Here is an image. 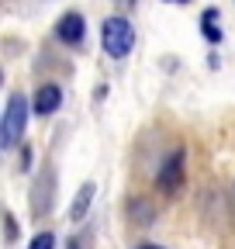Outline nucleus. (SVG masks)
Masks as SVG:
<instances>
[{
    "instance_id": "nucleus-2",
    "label": "nucleus",
    "mask_w": 235,
    "mask_h": 249,
    "mask_svg": "<svg viewBox=\"0 0 235 249\" xmlns=\"http://www.w3.org/2000/svg\"><path fill=\"white\" fill-rule=\"evenodd\" d=\"M24 124H28V101L24 93H11L4 121H0V145H14L24 135Z\"/></svg>"
},
{
    "instance_id": "nucleus-16",
    "label": "nucleus",
    "mask_w": 235,
    "mask_h": 249,
    "mask_svg": "<svg viewBox=\"0 0 235 249\" xmlns=\"http://www.w3.org/2000/svg\"><path fill=\"white\" fill-rule=\"evenodd\" d=\"M0 80H4V73H0Z\"/></svg>"
},
{
    "instance_id": "nucleus-8",
    "label": "nucleus",
    "mask_w": 235,
    "mask_h": 249,
    "mask_svg": "<svg viewBox=\"0 0 235 249\" xmlns=\"http://www.w3.org/2000/svg\"><path fill=\"white\" fill-rule=\"evenodd\" d=\"M201 28H204V38L208 42H221V28H218V11L208 7L201 14Z\"/></svg>"
},
{
    "instance_id": "nucleus-9",
    "label": "nucleus",
    "mask_w": 235,
    "mask_h": 249,
    "mask_svg": "<svg viewBox=\"0 0 235 249\" xmlns=\"http://www.w3.org/2000/svg\"><path fill=\"white\" fill-rule=\"evenodd\" d=\"M128 211H132V218H135L138 225H152V218H156L152 204H149V201H142V197H135V201L128 204Z\"/></svg>"
},
{
    "instance_id": "nucleus-13",
    "label": "nucleus",
    "mask_w": 235,
    "mask_h": 249,
    "mask_svg": "<svg viewBox=\"0 0 235 249\" xmlns=\"http://www.w3.org/2000/svg\"><path fill=\"white\" fill-rule=\"evenodd\" d=\"M66 249H83V246H80V239H69V242H66Z\"/></svg>"
},
{
    "instance_id": "nucleus-10",
    "label": "nucleus",
    "mask_w": 235,
    "mask_h": 249,
    "mask_svg": "<svg viewBox=\"0 0 235 249\" xmlns=\"http://www.w3.org/2000/svg\"><path fill=\"white\" fill-rule=\"evenodd\" d=\"M28 249H55V235L52 232H38L32 242H28Z\"/></svg>"
},
{
    "instance_id": "nucleus-1",
    "label": "nucleus",
    "mask_w": 235,
    "mask_h": 249,
    "mask_svg": "<svg viewBox=\"0 0 235 249\" xmlns=\"http://www.w3.org/2000/svg\"><path fill=\"white\" fill-rule=\"evenodd\" d=\"M101 42H104V52H107L111 59H125V55L132 52V45H135V28H132V21L121 18V14L107 18V21L101 24Z\"/></svg>"
},
{
    "instance_id": "nucleus-6",
    "label": "nucleus",
    "mask_w": 235,
    "mask_h": 249,
    "mask_svg": "<svg viewBox=\"0 0 235 249\" xmlns=\"http://www.w3.org/2000/svg\"><path fill=\"white\" fill-rule=\"evenodd\" d=\"M59 104H63V87L59 83H42L38 87V93H35V114H52V111H59Z\"/></svg>"
},
{
    "instance_id": "nucleus-3",
    "label": "nucleus",
    "mask_w": 235,
    "mask_h": 249,
    "mask_svg": "<svg viewBox=\"0 0 235 249\" xmlns=\"http://www.w3.org/2000/svg\"><path fill=\"white\" fill-rule=\"evenodd\" d=\"M184 163H187V152H184V149H173L169 160H163V166H159V173H156V187H159L163 194L173 197V194L184 187V173H187Z\"/></svg>"
},
{
    "instance_id": "nucleus-4",
    "label": "nucleus",
    "mask_w": 235,
    "mask_h": 249,
    "mask_svg": "<svg viewBox=\"0 0 235 249\" xmlns=\"http://www.w3.org/2000/svg\"><path fill=\"white\" fill-rule=\"evenodd\" d=\"M52 204H55V170L45 166L38 173L35 187H32V211H35V218H45L52 211Z\"/></svg>"
},
{
    "instance_id": "nucleus-12",
    "label": "nucleus",
    "mask_w": 235,
    "mask_h": 249,
    "mask_svg": "<svg viewBox=\"0 0 235 249\" xmlns=\"http://www.w3.org/2000/svg\"><path fill=\"white\" fill-rule=\"evenodd\" d=\"M118 7H121V11H128V7H135V0H118Z\"/></svg>"
},
{
    "instance_id": "nucleus-14",
    "label": "nucleus",
    "mask_w": 235,
    "mask_h": 249,
    "mask_svg": "<svg viewBox=\"0 0 235 249\" xmlns=\"http://www.w3.org/2000/svg\"><path fill=\"white\" fill-rule=\"evenodd\" d=\"M138 249H163V246H156V242H145V246H138Z\"/></svg>"
},
{
    "instance_id": "nucleus-11",
    "label": "nucleus",
    "mask_w": 235,
    "mask_h": 249,
    "mask_svg": "<svg viewBox=\"0 0 235 249\" xmlns=\"http://www.w3.org/2000/svg\"><path fill=\"white\" fill-rule=\"evenodd\" d=\"M14 235H17V229H14V218L7 214V239H14Z\"/></svg>"
},
{
    "instance_id": "nucleus-15",
    "label": "nucleus",
    "mask_w": 235,
    "mask_h": 249,
    "mask_svg": "<svg viewBox=\"0 0 235 249\" xmlns=\"http://www.w3.org/2000/svg\"><path fill=\"white\" fill-rule=\"evenodd\" d=\"M169 4H187V0H169Z\"/></svg>"
},
{
    "instance_id": "nucleus-7",
    "label": "nucleus",
    "mask_w": 235,
    "mask_h": 249,
    "mask_svg": "<svg viewBox=\"0 0 235 249\" xmlns=\"http://www.w3.org/2000/svg\"><path fill=\"white\" fill-rule=\"evenodd\" d=\"M94 194H97V183L94 180H86L83 187H80V194H76V201L69 204V222H80V218L90 211V201H94Z\"/></svg>"
},
{
    "instance_id": "nucleus-5",
    "label": "nucleus",
    "mask_w": 235,
    "mask_h": 249,
    "mask_svg": "<svg viewBox=\"0 0 235 249\" xmlns=\"http://www.w3.org/2000/svg\"><path fill=\"white\" fill-rule=\"evenodd\" d=\"M83 35H86V21H83L80 11H66L63 18L55 21V38L63 45H80Z\"/></svg>"
}]
</instances>
